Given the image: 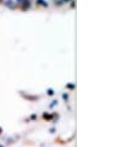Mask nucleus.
Segmentation results:
<instances>
[{
    "mask_svg": "<svg viewBox=\"0 0 139 147\" xmlns=\"http://www.w3.org/2000/svg\"><path fill=\"white\" fill-rule=\"evenodd\" d=\"M36 3H37V5H41V6H47L48 5V4L46 3V0H37Z\"/></svg>",
    "mask_w": 139,
    "mask_h": 147,
    "instance_id": "3",
    "label": "nucleus"
},
{
    "mask_svg": "<svg viewBox=\"0 0 139 147\" xmlns=\"http://www.w3.org/2000/svg\"><path fill=\"white\" fill-rule=\"evenodd\" d=\"M62 4H63V0H55V5H56V6H57V5L61 6Z\"/></svg>",
    "mask_w": 139,
    "mask_h": 147,
    "instance_id": "4",
    "label": "nucleus"
},
{
    "mask_svg": "<svg viewBox=\"0 0 139 147\" xmlns=\"http://www.w3.org/2000/svg\"><path fill=\"white\" fill-rule=\"evenodd\" d=\"M22 3H25V4H24V6H22V9H24V10H26V9H29V7L31 6V4H30V0H24Z\"/></svg>",
    "mask_w": 139,
    "mask_h": 147,
    "instance_id": "2",
    "label": "nucleus"
},
{
    "mask_svg": "<svg viewBox=\"0 0 139 147\" xmlns=\"http://www.w3.org/2000/svg\"><path fill=\"white\" fill-rule=\"evenodd\" d=\"M5 5L9 7V9H15L16 7V4L13 1V0H7V1H5Z\"/></svg>",
    "mask_w": 139,
    "mask_h": 147,
    "instance_id": "1",
    "label": "nucleus"
},
{
    "mask_svg": "<svg viewBox=\"0 0 139 147\" xmlns=\"http://www.w3.org/2000/svg\"><path fill=\"white\" fill-rule=\"evenodd\" d=\"M16 1H18L19 4H22V1H24V0H16Z\"/></svg>",
    "mask_w": 139,
    "mask_h": 147,
    "instance_id": "5",
    "label": "nucleus"
}]
</instances>
